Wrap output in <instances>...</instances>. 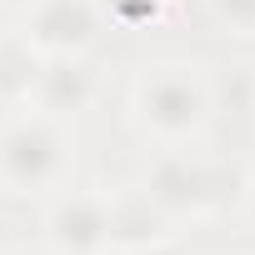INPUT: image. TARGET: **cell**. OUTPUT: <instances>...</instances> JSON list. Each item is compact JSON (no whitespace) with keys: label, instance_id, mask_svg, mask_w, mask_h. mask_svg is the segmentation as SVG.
Listing matches in <instances>:
<instances>
[{"label":"cell","instance_id":"ba28073f","mask_svg":"<svg viewBox=\"0 0 255 255\" xmlns=\"http://www.w3.org/2000/svg\"><path fill=\"white\" fill-rule=\"evenodd\" d=\"M40 60H45V55L25 40V30H0V110L30 105Z\"/></svg>","mask_w":255,"mask_h":255},{"label":"cell","instance_id":"5bb4252c","mask_svg":"<svg viewBox=\"0 0 255 255\" xmlns=\"http://www.w3.org/2000/svg\"><path fill=\"white\" fill-rule=\"evenodd\" d=\"M35 5V0H0V10H5V15H25Z\"/></svg>","mask_w":255,"mask_h":255},{"label":"cell","instance_id":"8992f818","mask_svg":"<svg viewBox=\"0 0 255 255\" xmlns=\"http://www.w3.org/2000/svg\"><path fill=\"white\" fill-rule=\"evenodd\" d=\"M100 90H105V80H100L90 55H55V60H40L30 110L55 115V120H75L100 100Z\"/></svg>","mask_w":255,"mask_h":255},{"label":"cell","instance_id":"7a4b0ae2","mask_svg":"<svg viewBox=\"0 0 255 255\" xmlns=\"http://www.w3.org/2000/svg\"><path fill=\"white\" fill-rule=\"evenodd\" d=\"M75 175L70 120L40 115L30 105L0 110V190L15 200H50Z\"/></svg>","mask_w":255,"mask_h":255},{"label":"cell","instance_id":"9c48e42d","mask_svg":"<svg viewBox=\"0 0 255 255\" xmlns=\"http://www.w3.org/2000/svg\"><path fill=\"white\" fill-rule=\"evenodd\" d=\"M205 15L225 40H255V0H205Z\"/></svg>","mask_w":255,"mask_h":255},{"label":"cell","instance_id":"277c9868","mask_svg":"<svg viewBox=\"0 0 255 255\" xmlns=\"http://www.w3.org/2000/svg\"><path fill=\"white\" fill-rule=\"evenodd\" d=\"M40 240L55 255H110V190H55L40 215Z\"/></svg>","mask_w":255,"mask_h":255},{"label":"cell","instance_id":"8fae6325","mask_svg":"<svg viewBox=\"0 0 255 255\" xmlns=\"http://www.w3.org/2000/svg\"><path fill=\"white\" fill-rule=\"evenodd\" d=\"M235 205H240V220L255 230V165L240 175V185H235Z\"/></svg>","mask_w":255,"mask_h":255},{"label":"cell","instance_id":"3957f363","mask_svg":"<svg viewBox=\"0 0 255 255\" xmlns=\"http://www.w3.org/2000/svg\"><path fill=\"white\" fill-rule=\"evenodd\" d=\"M235 185H240V175H235L225 160L205 155L200 145L155 150V160H150L145 175H140V190L165 210L170 225L220 215V210L235 200Z\"/></svg>","mask_w":255,"mask_h":255},{"label":"cell","instance_id":"4fadbf2b","mask_svg":"<svg viewBox=\"0 0 255 255\" xmlns=\"http://www.w3.org/2000/svg\"><path fill=\"white\" fill-rule=\"evenodd\" d=\"M5 255H55V250H50L45 240H35V245H10Z\"/></svg>","mask_w":255,"mask_h":255},{"label":"cell","instance_id":"6da1fadb","mask_svg":"<svg viewBox=\"0 0 255 255\" xmlns=\"http://www.w3.org/2000/svg\"><path fill=\"white\" fill-rule=\"evenodd\" d=\"M215 120L210 75L195 60H150L130 80V125L155 150L200 145Z\"/></svg>","mask_w":255,"mask_h":255},{"label":"cell","instance_id":"2e32d148","mask_svg":"<svg viewBox=\"0 0 255 255\" xmlns=\"http://www.w3.org/2000/svg\"><path fill=\"white\" fill-rule=\"evenodd\" d=\"M250 115H255V110H250Z\"/></svg>","mask_w":255,"mask_h":255},{"label":"cell","instance_id":"9a60e30c","mask_svg":"<svg viewBox=\"0 0 255 255\" xmlns=\"http://www.w3.org/2000/svg\"><path fill=\"white\" fill-rule=\"evenodd\" d=\"M0 195H5V190H0Z\"/></svg>","mask_w":255,"mask_h":255},{"label":"cell","instance_id":"52a82bcc","mask_svg":"<svg viewBox=\"0 0 255 255\" xmlns=\"http://www.w3.org/2000/svg\"><path fill=\"white\" fill-rule=\"evenodd\" d=\"M170 230H175V225H170L165 210L140 190V180L110 190V255H130V250H140V245H150V240H160V235H170Z\"/></svg>","mask_w":255,"mask_h":255},{"label":"cell","instance_id":"7c38bea8","mask_svg":"<svg viewBox=\"0 0 255 255\" xmlns=\"http://www.w3.org/2000/svg\"><path fill=\"white\" fill-rule=\"evenodd\" d=\"M130 255H195V250L170 230V235H160V240H150V245H140V250H130Z\"/></svg>","mask_w":255,"mask_h":255},{"label":"cell","instance_id":"30bf717a","mask_svg":"<svg viewBox=\"0 0 255 255\" xmlns=\"http://www.w3.org/2000/svg\"><path fill=\"white\" fill-rule=\"evenodd\" d=\"M95 5H100L105 20H115L125 30H145L165 15V0H95Z\"/></svg>","mask_w":255,"mask_h":255},{"label":"cell","instance_id":"5b68a950","mask_svg":"<svg viewBox=\"0 0 255 255\" xmlns=\"http://www.w3.org/2000/svg\"><path fill=\"white\" fill-rule=\"evenodd\" d=\"M100 5L95 0H35L25 10V40L55 60V55H90L100 40Z\"/></svg>","mask_w":255,"mask_h":255}]
</instances>
